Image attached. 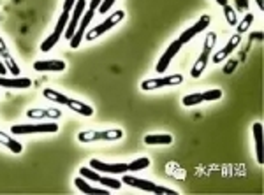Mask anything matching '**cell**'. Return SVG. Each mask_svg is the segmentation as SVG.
Returning <instances> with one entry per match:
<instances>
[{"mask_svg": "<svg viewBox=\"0 0 264 195\" xmlns=\"http://www.w3.org/2000/svg\"><path fill=\"white\" fill-rule=\"evenodd\" d=\"M124 137V130L120 129H109V130H85L79 132V142H93V141H118Z\"/></svg>", "mask_w": 264, "mask_h": 195, "instance_id": "cell-1", "label": "cell"}, {"mask_svg": "<svg viewBox=\"0 0 264 195\" xmlns=\"http://www.w3.org/2000/svg\"><path fill=\"white\" fill-rule=\"evenodd\" d=\"M122 183H127L129 187L139 188V190L150 192V194L178 195V192H176V190H171V188H166V187H160V185H155V183H152V181H148V180H141V178H136V176H127V172H125V176H124V180H122Z\"/></svg>", "mask_w": 264, "mask_h": 195, "instance_id": "cell-2", "label": "cell"}, {"mask_svg": "<svg viewBox=\"0 0 264 195\" xmlns=\"http://www.w3.org/2000/svg\"><path fill=\"white\" fill-rule=\"evenodd\" d=\"M124 18H125V12H124V11H115L113 14H109L101 25H97L95 28H90V30L86 32V35H85V41L92 42L93 39L101 37V35L106 34V32H108L109 28H113L117 23H120V21H122Z\"/></svg>", "mask_w": 264, "mask_h": 195, "instance_id": "cell-3", "label": "cell"}, {"mask_svg": "<svg viewBox=\"0 0 264 195\" xmlns=\"http://www.w3.org/2000/svg\"><path fill=\"white\" fill-rule=\"evenodd\" d=\"M11 132L14 135H25V134H55L59 132L57 123H35V125H12Z\"/></svg>", "mask_w": 264, "mask_h": 195, "instance_id": "cell-4", "label": "cell"}, {"mask_svg": "<svg viewBox=\"0 0 264 195\" xmlns=\"http://www.w3.org/2000/svg\"><path fill=\"white\" fill-rule=\"evenodd\" d=\"M183 83L182 74H173V76H164V77H153V79H146L141 83V90L144 92H152L157 88H164V86H176V84Z\"/></svg>", "mask_w": 264, "mask_h": 195, "instance_id": "cell-5", "label": "cell"}, {"mask_svg": "<svg viewBox=\"0 0 264 195\" xmlns=\"http://www.w3.org/2000/svg\"><path fill=\"white\" fill-rule=\"evenodd\" d=\"M79 174H81L85 180L95 181V183H99V185H104L106 188H111V190H118V188L122 187V181L115 180V178H104V176H101L97 171H93V169H88V167L79 169Z\"/></svg>", "mask_w": 264, "mask_h": 195, "instance_id": "cell-6", "label": "cell"}, {"mask_svg": "<svg viewBox=\"0 0 264 195\" xmlns=\"http://www.w3.org/2000/svg\"><path fill=\"white\" fill-rule=\"evenodd\" d=\"M86 9H88L86 7V0H78L76 5L72 7V18L69 19L66 32H64V37H66L67 41L74 35V32H76V28H78L79 21H81V18H83V14H85Z\"/></svg>", "mask_w": 264, "mask_h": 195, "instance_id": "cell-7", "label": "cell"}, {"mask_svg": "<svg viewBox=\"0 0 264 195\" xmlns=\"http://www.w3.org/2000/svg\"><path fill=\"white\" fill-rule=\"evenodd\" d=\"M210 23H211V16H210V14H202L201 18L198 19V23H194L191 28H187V30L183 32L182 35H180L178 41L182 42V44H187V42H191L192 39L196 37V35H199L201 32H204L206 28L210 27Z\"/></svg>", "mask_w": 264, "mask_h": 195, "instance_id": "cell-8", "label": "cell"}, {"mask_svg": "<svg viewBox=\"0 0 264 195\" xmlns=\"http://www.w3.org/2000/svg\"><path fill=\"white\" fill-rule=\"evenodd\" d=\"M93 14H95V11H90V9H86L85 11V16L81 18V21H79L78 28H76V32H74V35L69 39V44L72 50H76V48H79V44L83 42V39H85V30L88 28L90 21H92Z\"/></svg>", "mask_w": 264, "mask_h": 195, "instance_id": "cell-9", "label": "cell"}, {"mask_svg": "<svg viewBox=\"0 0 264 195\" xmlns=\"http://www.w3.org/2000/svg\"><path fill=\"white\" fill-rule=\"evenodd\" d=\"M182 46H183V44L180 41H175V42H171V44H169V48L164 51V55L160 57V60L157 62V67H155L157 72H159V74L166 72L167 67H169V64L173 62V58H175L176 53L182 50Z\"/></svg>", "mask_w": 264, "mask_h": 195, "instance_id": "cell-10", "label": "cell"}, {"mask_svg": "<svg viewBox=\"0 0 264 195\" xmlns=\"http://www.w3.org/2000/svg\"><path fill=\"white\" fill-rule=\"evenodd\" d=\"M90 167L95 169L97 172H106V174H125V172H129L127 164H106L97 158L90 160Z\"/></svg>", "mask_w": 264, "mask_h": 195, "instance_id": "cell-11", "label": "cell"}, {"mask_svg": "<svg viewBox=\"0 0 264 195\" xmlns=\"http://www.w3.org/2000/svg\"><path fill=\"white\" fill-rule=\"evenodd\" d=\"M240 42H241V35L240 34L233 35V37L229 39V42H227V44H225V46L222 48L220 51H217V53L211 57V62H213V64H222L225 58L229 57V55L233 53V51L236 50L238 46H240Z\"/></svg>", "mask_w": 264, "mask_h": 195, "instance_id": "cell-12", "label": "cell"}, {"mask_svg": "<svg viewBox=\"0 0 264 195\" xmlns=\"http://www.w3.org/2000/svg\"><path fill=\"white\" fill-rule=\"evenodd\" d=\"M66 69L67 64L64 60H44L34 64V70H37V72H62Z\"/></svg>", "mask_w": 264, "mask_h": 195, "instance_id": "cell-13", "label": "cell"}, {"mask_svg": "<svg viewBox=\"0 0 264 195\" xmlns=\"http://www.w3.org/2000/svg\"><path fill=\"white\" fill-rule=\"evenodd\" d=\"M0 86L4 88H14V90H25L30 88L32 81L28 77H14V79H7V77L0 76Z\"/></svg>", "mask_w": 264, "mask_h": 195, "instance_id": "cell-14", "label": "cell"}, {"mask_svg": "<svg viewBox=\"0 0 264 195\" xmlns=\"http://www.w3.org/2000/svg\"><path fill=\"white\" fill-rule=\"evenodd\" d=\"M252 132H254V141H256V157H257V162H259V164L263 165V164H264V151H263V125H261V123H254Z\"/></svg>", "mask_w": 264, "mask_h": 195, "instance_id": "cell-15", "label": "cell"}, {"mask_svg": "<svg viewBox=\"0 0 264 195\" xmlns=\"http://www.w3.org/2000/svg\"><path fill=\"white\" fill-rule=\"evenodd\" d=\"M74 185H76V187L79 188V190L83 192V194H86V195H108L109 194V190L108 188H95V187H92V185L90 183H86V180L85 178H76V180H74Z\"/></svg>", "mask_w": 264, "mask_h": 195, "instance_id": "cell-16", "label": "cell"}, {"mask_svg": "<svg viewBox=\"0 0 264 195\" xmlns=\"http://www.w3.org/2000/svg\"><path fill=\"white\" fill-rule=\"evenodd\" d=\"M27 116L28 118H34V120H43V118L57 120L62 116V113H60L59 109H28Z\"/></svg>", "mask_w": 264, "mask_h": 195, "instance_id": "cell-17", "label": "cell"}, {"mask_svg": "<svg viewBox=\"0 0 264 195\" xmlns=\"http://www.w3.org/2000/svg\"><path fill=\"white\" fill-rule=\"evenodd\" d=\"M67 107H69L70 111L78 113V115L81 116H92L93 115V107L88 106V104L81 102V100H76V99H69V102H67Z\"/></svg>", "mask_w": 264, "mask_h": 195, "instance_id": "cell-18", "label": "cell"}, {"mask_svg": "<svg viewBox=\"0 0 264 195\" xmlns=\"http://www.w3.org/2000/svg\"><path fill=\"white\" fill-rule=\"evenodd\" d=\"M210 55H211V51L202 50V53L198 57V62H196L194 67H192V70H191V76L192 77H199V76H201L202 70H204L206 65H208V62H210Z\"/></svg>", "mask_w": 264, "mask_h": 195, "instance_id": "cell-19", "label": "cell"}, {"mask_svg": "<svg viewBox=\"0 0 264 195\" xmlns=\"http://www.w3.org/2000/svg\"><path fill=\"white\" fill-rule=\"evenodd\" d=\"M0 144H4L5 148H9L14 155H20L21 151H23V146H21L18 141H14L9 134L2 132V130H0Z\"/></svg>", "mask_w": 264, "mask_h": 195, "instance_id": "cell-20", "label": "cell"}, {"mask_svg": "<svg viewBox=\"0 0 264 195\" xmlns=\"http://www.w3.org/2000/svg\"><path fill=\"white\" fill-rule=\"evenodd\" d=\"M144 142H146L148 146H155V144L169 146L173 142V135L171 134H150V135H144Z\"/></svg>", "mask_w": 264, "mask_h": 195, "instance_id": "cell-21", "label": "cell"}, {"mask_svg": "<svg viewBox=\"0 0 264 195\" xmlns=\"http://www.w3.org/2000/svg\"><path fill=\"white\" fill-rule=\"evenodd\" d=\"M62 32H57V30H53V34L51 35H48L46 39H44L43 42H41V51L43 53H48V51H51L55 48V44L60 41V37H62Z\"/></svg>", "mask_w": 264, "mask_h": 195, "instance_id": "cell-22", "label": "cell"}, {"mask_svg": "<svg viewBox=\"0 0 264 195\" xmlns=\"http://www.w3.org/2000/svg\"><path fill=\"white\" fill-rule=\"evenodd\" d=\"M43 95H44V99L51 100V102L62 104V106H67V102H69V97H66L64 93L55 92V90H51V88H46V90H44Z\"/></svg>", "mask_w": 264, "mask_h": 195, "instance_id": "cell-23", "label": "cell"}, {"mask_svg": "<svg viewBox=\"0 0 264 195\" xmlns=\"http://www.w3.org/2000/svg\"><path fill=\"white\" fill-rule=\"evenodd\" d=\"M0 57L4 58V64H5V67H7V70L11 74H14V76H18V74L21 72L20 70V67H18V64L14 62V58L11 57V53L9 51H4V53H0Z\"/></svg>", "mask_w": 264, "mask_h": 195, "instance_id": "cell-24", "label": "cell"}, {"mask_svg": "<svg viewBox=\"0 0 264 195\" xmlns=\"http://www.w3.org/2000/svg\"><path fill=\"white\" fill-rule=\"evenodd\" d=\"M127 167H129V171H132V172L143 171V169L150 167V158H146V157L136 158V160H132L131 164H127Z\"/></svg>", "mask_w": 264, "mask_h": 195, "instance_id": "cell-25", "label": "cell"}, {"mask_svg": "<svg viewBox=\"0 0 264 195\" xmlns=\"http://www.w3.org/2000/svg\"><path fill=\"white\" fill-rule=\"evenodd\" d=\"M201 102H204V100H202V93H191V95H185L182 99V104L185 107L196 106V104H201Z\"/></svg>", "mask_w": 264, "mask_h": 195, "instance_id": "cell-26", "label": "cell"}, {"mask_svg": "<svg viewBox=\"0 0 264 195\" xmlns=\"http://www.w3.org/2000/svg\"><path fill=\"white\" fill-rule=\"evenodd\" d=\"M224 16H225V21L231 25V27H234V25H238V14L236 11H234L233 7H231L229 4L224 5Z\"/></svg>", "mask_w": 264, "mask_h": 195, "instance_id": "cell-27", "label": "cell"}, {"mask_svg": "<svg viewBox=\"0 0 264 195\" xmlns=\"http://www.w3.org/2000/svg\"><path fill=\"white\" fill-rule=\"evenodd\" d=\"M254 23V14H245V18L240 21V25H238V34H245V32L249 30L250 27H252Z\"/></svg>", "mask_w": 264, "mask_h": 195, "instance_id": "cell-28", "label": "cell"}, {"mask_svg": "<svg viewBox=\"0 0 264 195\" xmlns=\"http://www.w3.org/2000/svg\"><path fill=\"white\" fill-rule=\"evenodd\" d=\"M222 99V90L213 88V90H208V92H202V100L206 102H211V100H218Z\"/></svg>", "mask_w": 264, "mask_h": 195, "instance_id": "cell-29", "label": "cell"}, {"mask_svg": "<svg viewBox=\"0 0 264 195\" xmlns=\"http://www.w3.org/2000/svg\"><path fill=\"white\" fill-rule=\"evenodd\" d=\"M215 42H217V34H215V32H208V34H206L204 48H202V50L211 51V50H213V46H215Z\"/></svg>", "mask_w": 264, "mask_h": 195, "instance_id": "cell-30", "label": "cell"}, {"mask_svg": "<svg viewBox=\"0 0 264 195\" xmlns=\"http://www.w3.org/2000/svg\"><path fill=\"white\" fill-rule=\"evenodd\" d=\"M117 0H102V4L99 5V14H106V12L111 9V5L115 4Z\"/></svg>", "mask_w": 264, "mask_h": 195, "instance_id": "cell-31", "label": "cell"}, {"mask_svg": "<svg viewBox=\"0 0 264 195\" xmlns=\"http://www.w3.org/2000/svg\"><path fill=\"white\" fill-rule=\"evenodd\" d=\"M76 2H78V0H66V2H64V11L69 12L70 9H72L74 5H76Z\"/></svg>", "mask_w": 264, "mask_h": 195, "instance_id": "cell-32", "label": "cell"}, {"mask_svg": "<svg viewBox=\"0 0 264 195\" xmlns=\"http://www.w3.org/2000/svg\"><path fill=\"white\" fill-rule=\"evenodd\" d=\"M101 4H102V0H92V2H90V5H88V9H90V11H97Z\"/></svg>", "mask_w": 264, "mask_h": 195, "instance_id": "cell-33", "label": "cell"}, {"mask_svg": "<svg viewBox=\"0 0 264 195\" xmlns=\"http://www.w3.org/2000/svg\"><path fill=\"white\" fill-rule=\"evenodd\" d=\"M4 51H7V46H5L4 39L0 37V53H4Z\"/></svg>", "mask_w": 264, "mask_h": 195, "instance_id": "cell-34", "label": "cell"}, {"mask_svg": "<svg viewBox=\"0 0 264 195\" xmlns=\"http://www.w3.org/2000/svg\"><path fill=\"white\" fill-rule=\"evenodd\" d=\"M256 4L259 5V9H264V0H256Z\"/></svg>", "mask_w": 264, "mask_h": 195, "instance_id": "cell-35", "label": "cell"}, {"mask_svg": "<svg viewBox=\"0 0 264 195\" xmlns=\"http://www.w3.org/2000/svg\"><path fill=\"white\" fill-rule=\"evenodd\" d=\"M217 2L222 5V7H224V5H227V0H217Z\"/></svg>", "mask_w": 264, "mask_h": 195, "instance_id": "cell-36", "label": "cell"}]
</instances>
